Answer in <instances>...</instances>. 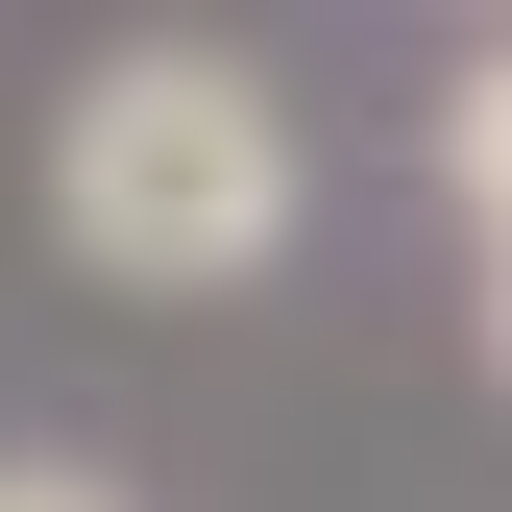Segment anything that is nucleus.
I'll return each mask as SVG.
<instances>
[{
    "label": "nucleus",
    "mask_w": 512,
    "mask_h": 512,
    "mask_svg": "<svg viewBox=\"0 0 512 512\" xmlns=\"http://www.w3.org/2000/svg\"><path fill=\"white\" fill-rule=\"evenodd\" d=\"M49 244L98 293H244L293 244V98L244 49H98L49 98Z\"/></svg>",
    "instance_id": "obj_1"
},
{
    "label": "nucleus",
    "mask_w": 512,
    "mask_h": 512,
    "mask_svg": "<svg viewBox=\"0 0 512 512\" xmlns=\"http://www.w3.org/2000/svg\"><path fill=\"white\" fill-rule=\"evenodd\" d=\"M439 196H464V293H488V366H512V49H464V98H439Z\"/></svg>",
    "instance_id": "obj_2"
},
{
    "label": "nucleus",
    "mask_w": 512,
    "mask_h": 512,
    "mask_svg": "<svg viewBox=\"0 0 512 512\" xmlns=\"http://www.w3.org/2000/svg\"><path fill=\"white\" fill-rule=\"evenodd\" d=\"M0 512H147V488H98V464H0Z\"/></svg>",
    "instance_id": "obj_3"
}]
</instances>
